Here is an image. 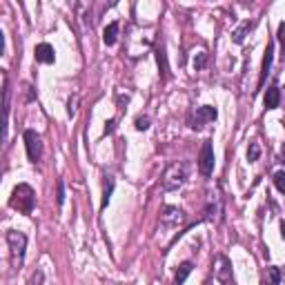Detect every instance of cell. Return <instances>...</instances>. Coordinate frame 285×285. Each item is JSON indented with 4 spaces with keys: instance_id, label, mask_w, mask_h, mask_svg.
I'll list each match as a JSON object with an SVG mask.
<instances>
[{
    "instance_id": "cell-23",
    "label": "cell",
    "mask_w": 285,
    "mask_h": 285,
    "mask_svg": "<svg viewBox=\"0 0 285 285\" xmlns=\"http://www.w3.org/2000/svg\"><path fill=\"white\" fill-rule=\"evenodd\" d=\"M281 236H283V239H285V221L281 223Z\"/></svg>"
},
{
    "instance_id": "cell-8",
    "label": "cell",
    "mask_w": 285,
    "mask_h": 285,
    "mask_svg": "<svg viewBox=\"0 0 285 285\" xmlns=\"http://www.w3.org/2000/svg\"><path fill=\"white\" fill-rule=\"evenodd\" d=\"M279 103H281V92H279V87H270L268 94H265V107L277 109Z\"/></svg>"
},
{
    "instance_id": "cell-10",
    "label": "cell",
    "mask_w": 285,
    "mask_h": 285,
    "mask_svg": "<svg viewBox=\"0 0 285 285\" xmlns=\"http://www.w3.org/2000/svg\"><path fill=\"white\" fill-rule=\"evenodd\" d=\"M118 38V22H109L105 27V34H103V40H105V45H114Z\"/></svg>"
},
{
    "instance_id": "cell-22",
    "label": "cell",
    "mask_w": 285,
    "mask_h": 285,
    "mask_svg": "<svg viewBox=\"0 0 285 285\" xmlns=\"http://www.w3.org/2000/svg\"><path fill=\"white\" fill-rule=\"evenodd\" d=\"M114 125H116V121H109V123H107V127H105V134H112V132H114Z\"/></svg>"
},
{
    "instance_id": "cell-11",
    "label": "cell",
    "mask_w": 285,
    "mask_h": 285,
    "mask_svg": "<svg viewBox=\"0 0 285 285\" xmlns=\"http://www.w3.org/2000/svg\"><path fill=\"white\" fill-rule=\"evenodd\" d=\"M192 268H194V265L189 263V261H185V263L178 268V272H176V279H174V283H176V285H183V283H185V279H187L189 274H192Z\"/></svg>"
},
{
    "instance_id": "cell-18",
    "label": "cell",
    "mask_w": 285,
    "mask_h": 285,
    "mask_svg": "<svg viewBox=\"0 0 285 285\" xmlns=\"http://www.w3.org/2000/svg\"><path fill=\"white\" fill-rule=\"evenodd\" d=\"M250 22H245V25H243V29H239V31H236V34H234V40L236 42H243V38H245V31H248L250 29Z\"/></svg>"
},
{
    "instance_id": "cell-5",
    "label": "cell",
    "mask_w": 285,
    "mask_h": 285,
    "mask_svg": "<svg viewBox=\"0 0 285 285\" xmlns=\"http://www.w3.org/2000/svg\"><path fill=\"white\" fill-rule=\"evenodd\" d=\"M25 145H27V156H29V160L36 163L42 154V142H40V136H38L34 130L25 132Z\"/></svg>"
},
{
    "instance_id": "cell-19",
    "label": "cell",
    "mask_w": 285,
    "mask_h": 285,
    "mask_svg": "<svg viewBox=\"0 0 285 285\" xmlns=\"http://www.w3.org/2000/svg\"><path fill=\"white\" fill-rule=\"evenodd\" d=\"M279 42H281L283 56H285V22H281V25H279Z\"/></svg>"
},
{
    "instance_id": "cell-12",
    "label": "cell",
    "mask_w": 285,
    "mask_h": 285,
    "mask_svg": "<svg viewBox=\"0 0 285 285\" xmlns=\"http://www.w3.org/2000/svg\"><path fill=\"white\" fill-rule=\"evenodd\" d=\"M165 221H180L183 218V212L176 210V207H165Z\"/></svg>"
},
{
    "instance_id": "cell-3",
    "label": "cell",
    "mask_w": 285,
    "mask_h": 285,
    "mask_svg": "<svg viewBox=\"0 0 285 285\" xmlns=\"http://www.w3.org/2000/svg\"><path fill=\"white\" fill-rule=\"evenodd\" d=\"M7 241H9V248H11V263L13 268H18V265H22V259H25L27 236L20 234V232H9Z\"/></svg>"
},
{
    "instance_id": "cell-14",
    "label": "cell",
    "mask_w": 285,
    "mask_h": 285,
    "mask_svg": "<svg viewBox=\"0 0 285 285\" xmlns=\"http://www.w3.org/2000/svg\"><path fill=\"white\" fill-rule=\"evenodd\" d=\"M259 156H261V147H259V142H250V149H248V158L250 160H259Z\"/></svg>"
},
{
    "instance_id": "cell-16",
    "label": "cell",
    "mask_w": 285,
    "mask_h": 285,
    "mask_svg": "<svg viewBox=\"0 0 285 285\" xmlns=\"http://www.w3.org/2000/svg\"><path fill=\"white\" fill-rule=\"evenodd\" d=\"M112 189H114V178L109 176V180L105 183V196H103V207H107V203H109V196H112Z\"/></svg>"
},
{
    "instance_id": "cell-20",
    "label": "cell",
    "mask_w": 285,
    "mask_h": 285,
    "mask_svg": "<svg viewBox=\"0 0 285 285\" xmlns=\"http://www.w3.org/2000/svg\"><path fill=\"white\" fill-rule=\"evenodd\" d=\"M63 201H65V183L60 180V183H58V203H60V205H63Z\"/></svg>"
},
{
    "instance_id": "cell-17",
    "label": "cell",
    "mask_w": 285,
    "mask_h": 285,
    "mask_svg": "<svg viewBox=\"0 0 285 285\" xmlns=\"http://www.w3.org/2000/svg\"><path fill=\"white\" fill-rule=\"evenodd\" d=\"M147 127H149V118H147V116H139V118H136V130L145 132Z\"/></svg>"
},
{
    "instance_id": "cell-13",
    "label": "cell",
    "mask_w": 285,
    "mask_h": 285,
    "mask_svg": "<svg viewBox=\"0 0 285 285\" xmlns=\"http://www.w3.org/2000/svg\"><path fill=\"white\" fill-rule=\"evenodd\" d=\"M268 281H270V285H279V281H281L279 268H268Z\"/></svg>"
},
{
    "instance_id": "cell-2",
    "label": "cell",
    "mask_w": 285,
    "mask_h": 285,
    "mask_svg": "<svg viewBox=\"0 0 285 285\" xmlns=\"http://www.w3.org/2000/svg\"><path fill=\"white\" fill-rule=\"evenodd\" d=\"M187 169H189V163H185V160L169 165L165 176H163V187L169 189V192H172V189H178L180 185L185 183V178H187Z\"/></svg>"
},
{
    "instance_id": "cell-9",
    "label": "cell",
    "mask_w": 285,
    "mask_h": 285,
    "mask_svg": "<svg viewBox=\"0 0 285 285\" xmlns=\"http://www.w3.org/2000/svg\"><path fill=\"white\" fill-rule=\"evenodd\" d=\"M272 58H274V45L268 42V49H265V58H263V78H261V85L265 83V76H268L270 67H272Z\"/></svg>"
},
{
    "instance_id": "cell-21",
    "label": "cell",
    "mask_w": 285,
    "mask_h": 285,
    "mask_svg": "<svg viewBox=\"0 0 285 285\" xmlns=\"http://www.w3.org/2000/svg\"><path fill=\"white\" fill-rule=\"evenodd\" d=\"M203 65H205V54H198V58L194 60V67H196V69H201Z\"/></svg>"
},
{
    "instance_id": "cell-1",
    "label": "cell",
    "mask_w": 285,
    "mask_h": 285,
    "mask_svg": "<svg viewBox=\"0 0 285 285\" xmlns=\"http://www.w3.org/2000/svg\"><path fill=\"white\" fill-rule=\"evenodd\" d=\"M34 189L29 187V185H18L16 189H13L11 194V201H9V205L13 207V210L22 212V214H31L34 212Z\"/></svg>"
},
{
    "instance_id": "cell-6",
    "label": "cell",
    "mask_w": 285,
    "mask_h": 285,
    "mask_svg": "<svg viewBox=\"0 0 285 285\" xmlns=\"http://www.w3.org/2000/svg\"><path fill=\"white\" fill-rule=\"evenodd\" d=\"M207 121H216V109L205 105V107H198L196 112H194V116L189 118V127H194V130H201L203 123Z\"/></svg>"
},
{
    "instance_id": "cell-15",
    "label": "cell",
    "mask_w": 285,
    "mask_h": 285,
    "mask_svg": "<svg viewBox=\"0 0 285 285\" xmlns=\"http://www.w3.org/2000/svg\"><path fill=\"white\" fill-rule=\"evenodd\" d=\"M274 185H277L279 192L285 194V172H277V174H274Z\"/></svg>"
},
{
    "instance_id": "cell-4",
    "label": "cell",
    "mask_w": 285,
    "mask_h": 285,
    "mask_svg": "<svg viewBox=\"0 0 285 285\" xmlns=\"http://www.w3.org/2000/svg\"><path fill=\"white\" fill-rule=\"evenodd\" d=\"M198 169H201L203 176H210V174L214 172V149H212L210 141L203 142L201 156H198Z\"/></svg>"
},
{
    "instance_id": "cell-7",
    "label": "cell",
    "mask_w": 285,
    "mask_h": 285,
    "mask_svg": "<svg viewBox=\"0 0 285 285\" xmlns=\"http://www.w3.org/2000/svg\"><path fill=\"white\" fill-rule=\"evenodd\" d=\"M36 60L38 63H45V65H51L56 60V54H54V47L47 45V42H40L36 47Z\"/></svg>"
}]
</instances>
